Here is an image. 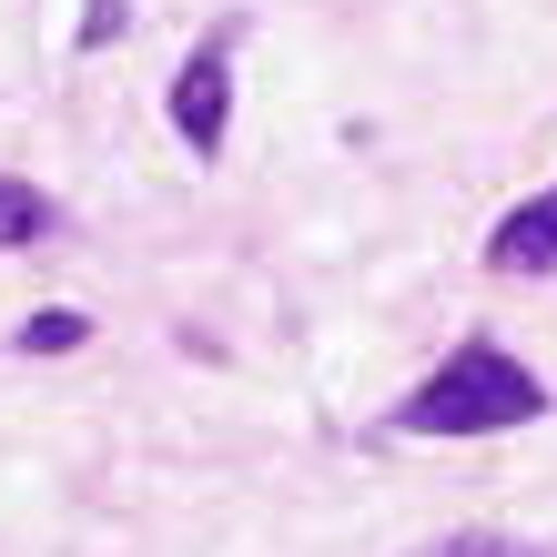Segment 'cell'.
<instances>
[{"label": "cell", "instance_id": "1", "mask_svg": "<svg viewBox=\"0 0 557 557\" xmlns=\"http://www.w3.org/2000/svg\"><path fill=\"white\" fill-rule=\"evenodd\" d=\"M537 416H547V385L507 345H456L396 406V436H507V425H537Z\"/></svg>", "mask_w": 557, "mask_h": 557}, {"label": "cell", "instance_id": "2", "mask_svg": "<svg viewBox=\"0 0 557 557\" xmlns=\"http://www.w3.org/2000/svg\"><path fill=\"white\" fill-rule=\"evenodd\" d=\"M173 133L183 152H223V133H234V30H203L193 41V61L173 72Z\"/></svg>", "mask_w": 557, "mask_h": 557}, {"label": "cell", "instance_id": "3", "mask_svg": "<svg viewBox=\"0 0 557 557\" xmlns=\"http://www.w3.org/2000/svg\"><path fill=\"white\" fill-rule=\"evenodd\" d=\"M486 264L517 274V284H528V274H557V183L528 193V203H517L497 234H486Z\"/></svg>", "mask_w": 557, "mask_h": 557}, {"label": "cell", "instance_id": "4", "mask_svg": "<svg viewBox=\"0 0 557 557\" xmlns=\"http://www.w3.org/2000/svg\"><path fill=\"white\" fill-rule=\"evenodd\" d=\"M41 234H51V193L0 173V244H41Z\"/></svg>", "mask_w": 557, "mask_h": 557}, {"label": "cell", "instance_id": "5", "mask_svg": "<svg viewBox=\"0 0 557 557\" xmlns=\"http://www.w3.org/2000/svg\"><path fill=\"white\" fill-rule=\"evenodd\" d=\"M82 335H91V314H72V305H41V314L21 324V355H72Z\"/></svg>", "mask_w": 557, "mask_h": 557}, {"label": "cell", "instance_id": "6", "mask_svg": "<svg viewBox=\"0 0 557 557\" xmlns=\"http://www.w3.org/2000/svg\"><path fill=\"white\" fill-rule=\"evenodd\" d=\"M122 21H133V0H91V11H82V51L122 41Z\"/></svg>", "mask_w": 557, "mask_h": 557}, {"label": "cell", "instance_id": "7", "mask_svg": "<svg viewBox=\"0 0 557 557\" xmlns=\"http://www.w3.org/2000/svg\"><path fill=\"white\" fill-rule=\"evenodd\" d=\"M425 557H557V547H517V537H446V547H425Z\"/></svg>", "mask_w": 557, "mask_h": 557}]
</instances>
